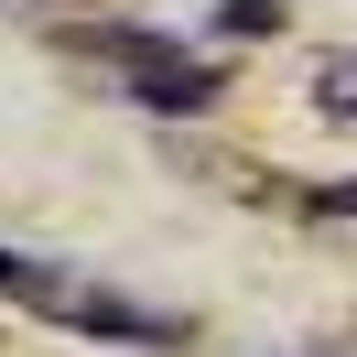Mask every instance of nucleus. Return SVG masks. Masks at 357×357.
<instances>
[{
  "label": "nucleus",
  "mask_w": 357,
  "mask_h": 357,
  "mask_svg": "<svg viewBox=\"0 0 357 357\" xmlns=\"http://www.w3.org/2000/svg\"><path fill=\"white\" fill-rule=\"evenodd\" d=\"M66 325H87V335H141V347H174V314H141V303H119V292H66Z\"/></svg>",
  "instance_id": "2"
},
{
  "label": "nucleus",
  "mask_w": 357,
  "mask_h": 357,
  "mask_svg": "<svg viewBox=\"0 0 357 357\" xmlns=\"http://www.w3.org/2000/svg\"><path fill=\"white\" fill-rule=\"evenodd\" d=\"M325 119H357V66H335V76H325Z\"/></svg>",
  "instance_id": "6"
},
{
  "label": "nucleus",
  "mask_w": 357,
  "mask_h": 357,
  "mask_svg": "<svg viewBox=\"0 0 357 357\" xmlns=\"http://www.w3.org/2000/svg\"><path fill=\"white\" fill-rule=\"evenodd\" d=\"M314 227H357V184H335V195H314Z\"/></svg>",
  "instance_id": "5"
},
{
  "label": "nucleus",
  "mask_w": 357,
  "mask_h": 357,
  "mask_svg": "<svg viewBox=\"0 0 357 357\" xmlns=\"http://www.w3.org/2000/svg\"><path fill=\"white\" fill-rule=\"evenodd\" d=\"M87 54H109V76L141 98V109H162V119H195V109H217V87H227V76L206 66V54L162 44V33H130V22L87 33Z\"/></svg>",
  "instance_id": "1"
},
{
  "label": "nucleus",
  "mask_w": 357,
  "mask_h": 357,
  "mask_svg": "<svg viewBox=\"0 0 357 357\" xmlns=\"http://www.w3.org/2000/svg\"><path fill=\"white\" fill-rule=\"evenodd\" d=\"M227 33H282V0H227Z\"/></svg>",
  "instance_id": "4"
},
{
  "label": "nucleus",
  "mask_w": 357,
  "mask_h": 357,
  "mask_svg": "<svg viewBox=\"0 0 357 357\" xmlns=\"http://www.w3.org/2000/svg\"><path fill=\"white\" fill-rule=\"evenodd\" d=\"M66 271L54 260H22V249H0V303H33V314H66Z\"/></svg>",
  "instance_id": "3"
}]
</instances>
